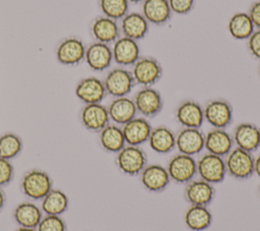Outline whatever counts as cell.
Wrapping results in <instances>:
<instances>
[{
	"mask_svg": "<svg viewBox=\"0 0 260 231\" xmlns=\"http://www.w3.org/2000/svg\"><path fill=\"white\" fill-rule=\"evenodd\" d=\"M136 85L153 86L162 76V67L157 59L151 56H140L130 70Z\"/></svg>",
	"mask_w": 260,
	"mask_h": 231,
	"instance_id": "obj_1",
	"label": "cell"
},
{
	"mask_svg": "<svg viewBox=\"0 0 260 231\" xmlns=\"http://www.w3.org/2000/svg\"><path fill=\"white\" fill-rule=\"evenodd\" d=\"M226 174L237 179H247L254 174L253 153L234 147L224 157Z\"/></svg>",
	"mask_w": 260,
	"mask_h": 231,
	"instance_id": "obj_2",
	"label": "cell"
},
{
	"mask_svg": "<svg viewBox=\"0 0 260 231\" xmlns=\"http://www.w3.org/2000/svg\"><path fill=\"white\" fill-rule=\"evenodd\" d=\"M116 165L119 170L130 176L139 175L147 165L146 153L140 146L125 145L116 156Z\"/></svg>",
	"mask_w": 260,
	"mask_h": 231,
	"instance_id": "obj_3",
	"label": "cell"
},
{
	"mask_svg": "<svg viewBox=\"0 0 260 231\" xmlns=\"http://www.w3.org/2000/svg\"><path fill=\"white\" fill-rule=\"evenodd\" d=\"M20 188L26 198L32 201L42 200L52 189V179L46 171L31 169L22 176Z\"/></svg>",
	"mask_w": 260,
	"mask_h": 231,
	"instance_id": "obj_4",
	"label": "cell"
},
{
	"mask_svg": "<svg viewBox=\"0 0 260 231\" xmlns=\"http://www.w3.org/2000/svg\"><path fill=\"white\" fill-rule=\"evenodd\" d=\"M107 94L112 97L128 96L136 85L131 71L125 67H116L111 69L103 80Z\"/></svg>",
	"mask_w": 260,
	"mask_h": 231,
	"instance_id": "obj_5",
	"label": "cell"
},
{
	"mask_svg": "<svg viewBox=\"0 0 260 231\" xmlns=\"http://www.w3.org/2000/svg\"><path fill=\"white\" fill-rule=\"evenodd\" d=\"M166 168L171 180L179 184H187L197 174V161L194 156L178 153L169 160Z\"/></svg>",
	"mask_w": 260,
	"mask_h": 231,
	"instance_id": "obj_6",
	"label": "cell"
},
{
	"mask_svg": "<svg viewBox=\"0 0 260 231\" xmlns=\"http://www.w3.org/2000/svg\"><path fill=\"white\" fill-rule=\"evenodd\" d=\"M197 174L199 178L211 184L221 182L226 175L224 158L208 152L205 153L197 160Z\"/></svg>",
	"mask_w": 260,
	"mask_h": 231,
	"instance_id": "obj_7",
	"label": "cell"
},
{
	"mask_svg": "<svg viewBox=\"0 0 260 231\" xmlns=\"http://www.w3.org/2000/svg\"><path fill=\"white\" fill-rule=\"evenodd\" d=\"M133 101L135 103L137 113L146 119H151L157 115L164 106V100L158 90L152 86L141 87L134 95Z\"/></svg>",
	"mask_w": 260,
	"mask_h": 231,
	"instance_id": "obj_8",
	"label": "cell"
},
{
	"mask_svg": "<svg viewBox=\"0 0 260 231\" xmlns=\"http://www.w3.org/2000/svg\"><path fill=\"white\" fill-rule=\"evenodd\" d=\"M204 121L212 128L226 129L233 122V107L224 99L209 100L203 107Z\"/></svg>",
	"mask_w": 260,
	"mask_h": 231,
	"instance_id": "obj_9",
	"label": "cell"
},
{
	"mask_svg": "<svg viewBox=\"0 0 260 231\" xmlns=\"http://www.w3.org/2000/svg\"><path fill=\"white\" fill-rule=\"evenodd\" d=\"M113 61L120 67L132 66L140 57V48L137 41L120 35L112 44Z\"/></svg>",
	"mask_w": 260,
	"mask_h": 231,
	"instance_id": "obj_10",
	"label": "cell"
},
{
	"mask_svg": "<svg viewBox=\"0 0 260 231\" xmlns=\"http://www.w3.org/2000/svg\"><path fill=\"white\" fill-rule=\"evenodd\" d=\"M85 46L80 38L67 37L62 40L56 49L57 61L65 66L78 65L84 60Z\"/></svg>",
	"mask_w": 260,
	"mask_h": 231,
	"instance_id": "obj_11",
	"label": "cell"
},
{
	"mask_svg": "<svg viewBox=\"0 0 260 231\" xmlns=\"http://www.w3.org/2000/svg\"><path fill=\"white\" fill-rule=\"evenodd\" d=\"M204 133L196 128H182L176 134V149L179 153L194 156L204 149Z\"/></svg>",
	"mask_w": 260,
	"mask_h": 231,
	"instance_id": "obj_12",
	"label": "cell"
},
{
	"mask_svg": "<svg viewBox=\"0 0 260 231\" xmlns=\"http://www.w3.org/2000/svg\"><path fill=\"white\" fill-rule=\"evenodd\" d=\"M76 97L84 104L101 103L107 95L103 80L89 76L79 80L75 87Z\"/></svg>",
	"mask_w": 260,
	"mask_h": 231,
	"instance_id": "obj_13",
	"label": "cell"
},
{
	"mask_svg": "<svg viewBox=\"0 0 260 231\" xmlns=\"http://www.w3.org/2000/svg\"><path fill=\"white\" fill-rule=\"evenodd\" d=\"M80 121L86 130L99 133L110 124L108 107L102 103L84 104L80 111Z\"/></svg>",
	"mask_w": 260,
	"mask_h": 231,
	"instance_id": "obj_14",
	"label": "cell"
},
{
	"mask_svg": "<svg viewBox=\"0 0 260 231\" xmlns=\"http://www.w3.org/2000/svg\"><path fill=\"white\" fill-rule=\"evenodd\" d=\"M139 176L143 187L151 192L165 190L171 181L167 168L160 164H147Z\"/></svg>",
	"mask_w": 260,
	"mask_h": 231,
	"instance_id": "obj_15",
	"label": "cell"
},
{
	"mask_svg": "<svg viewBox=\"0 0 260 231\" xmlns=\"http://www.w3.org/2000/svg\"><path fill=\"white\" fill-rule=\"evenodd\" d=\"M152 126L148 119L143 117H135L122 126L123 135L126 145L141 146L148 141Z\"/></svg>",
	"mask_w": 260,
	"mask_h": 231,
	"instance_id": "obj_16",
	"label": "cell"
},
{
	"mask_svg": "<svg viewBox=\"0 0 260 231\" xmlns=\"http://www.w3.org/2000/svg\"><path fill=\"white\" fill-rule=\"evenodd\" d=\"M234 147L233 137L225 129L212 128L204 135V149L208 153L224 158Z\"/></svg>",
	"mask_w": 260,
	"mask_h": 231,
	"instance_id": "obj_17",
	"label": "cell"
},
{
	"mask_svg": "<svg viewBox=\"0 0 260 231\" xmlns=\"http://www.w3.org/2000/svg\"><path fill=\"white\" fill-rule=\"evenodd\" d=\"M233 140L236 147L248 152H255L260 147V129L252 123H241L233 132Z\"/></svg>",
	"mask_w": 260,
	"mask_h": 231,
	"instance_id": "obj_18",
	"label": "cell"
},
{
	"mask_svg": "<svg viewBox=\"0 0 260 231\" xmlns=\"http://www.w3.org/2000/svg\"><path fill=\"white\" fill-rule=\"evenodd\" d=\"M84 60L93 71L102 72L107 70L113 62L111 46L99 42L90 44L85 49Z\"/></svg>",
	"mask_w": 260,
	"mask_h": 231,
	"instance_id": "obj_19",
	"label": "cell"
},
{
	"mask_svg": "<svg viewBox=\"0 0 260 231\" xmlns=\"http://www.w3.org/2000/svg\"><path fill=\"white\" fill-rule=\"evenodd\" d=\"M215 190L213 184L199 178L186 184L184 196L186 201L193 206L207 207L213 200Z\"/></svg>",
	"mask_w": 260,
	"mask_h": 231,
	"instance_id": "obj_20",
	"label": "cell"
},
{
	"mask_svg": "<svg viewBox=\"0 0 260 231\" xmlns=\"http://www.w3.org/2000/svg\"><path fill=\"white\" fill-rule=\"evenodd\" d=\"M177 122L182 128L200 129L204 123L203 107L195 100H185L181 102L175 112Z\"/></svg>",
	"mask_w": 260,
	"mask_h": 231,
	"instance_id": "obj_21",
	"label": "cell"
},
{
	"mask_svg": "<svg viewBox=\"0 0 260 231\" xmlns=\"http://www.w3.org/2000/svg\"><path fill=\"white\" fill-rule=\"evenodd\" d=\"M121 35L140 41L146 36L149 29V23L140 12H128L122 19H120Z\"/></svg>",
	"mask_w": 260,
	"mask_h": 231,
	"instance_id": "obj_22",
	"label": "cell"
},
{
	"mask_svg": "<svg viewBox=\"0 0 260 231\" xmlns=\"http://www.w3.org/2000/svg\"><path fill=\"white\" fill-rule=\"evenodd\" d=\"M110 121L118 126H123L137 115L133 98L128 96L115 97L107 106Z\"/></svg>",
	"mask_w": 260,
	"mask_h": 231,
	"instance_id": "obj_23",
	"label": "cell"
},
{
	"mask_svg": "<svg viewBox=\"0 0 260 231\" xmlns=\"http://www.w3.org/2000/svg\"><path fill=\"white\" fill-rule=\"evenodd\" d=\"M90 32L95 42L107 45L113 44L121 35L120 26L117 20L105 15L99 16L92 21Z\"/></svg>",
	"mask_w": 260,
	"mask_h": 231,
	"instance_id": "obj_24",
	"label": "cell"
},
{
	"mask_svg": "<svg viewBox=\"0 0 260 231\" xmlns=\"http://www.w3.org/2000/svg\"><path fill=\"white\" fill-rule=\"evenodd\" d=\"M141 5V14L149 24L164 25L172 17L168 0H144Z\"/></svg>",
	"mask_w": 260,
	"mask_h": 231,
	"instance_id": "obj_25",
	"label": "cell"
},
{
	"mask_svg": "<svg viewBox=\"0 0 260 231\" xmlns=\"http://www.w3.org/2000/svg\"><path fill=\"white\" fill-rule=\"evenodd\" d=\"M147 143L155 153L168 154L176 148V134L167 126H157L152 128Z\"/></svg>",
	"mask_w": 260,
	"mask_h": 231,
	"instance_id": "obj_26",
	"label": "cell"
},
{
	"mask_svg": "<svg viewBox=\"0 0 260 231\" xmlns=\"http://www.w3.org/2000/svg\"><path fill=\"white\" fill-rule=\"evenodd\" d=\"M99 141L105 151L116 154L126 145L122 127L116 124H109L100 131Z\"/></svg>",
	"mask_w": 260,
	"mask_h": 231,
	"instance_id": "obj_27",
	"label": "cell"
},
{
	"mask_svg": "<svg viewBox=\"0 0 260 231\" xmlns=\"http://www.w3.org/2000/svg\"><path fill=\"white\" fill-rule=\"evenodd\" d=\"M13 218L20 227L37 228L43 218V211L31 202H23L14 209Z\"/></svg>",
	"mask_w": 260,
	"mask_h": 231,
	"instance_id": "obj_28",
	"label": "cell"
},
{
	"mask_svg": "<svg viewBox=\"0 0 260 231\" xmlns=\"http://www.w3.org/2000/svg\"><path fill=\"white\" fill-rule=\"evenodd\" d=\"M184 221L190 230L204 231L211 225L212 215L207 207L190 205L185 212Z\"/></svg>",
	"mask_w": 260,
	"mask_h": 231,
	"instance_id": "obj_29",
	"label": "cell"
},
{
	"mask_svg": "<svg viewBox=\"0 0 260 231\" xmlns=\"http://www.w3.org/2000/svg\"><path fill=\"white\" fill-rule=\"evenodd\" d=\"M255 29L247 12H236L228 21V31L230 35L238 41L248 40Z\"/></svg>",
	"mask_w": 260,
	"mask_h": 231,
	"instance_id": "obj_30",
	"label": "cell"
},
{
	"mask_svg": "<svg viewBox=\"0 0 260 231\" xmlns=\"http://www.w3.org/2000/svg\"><path fill=\"white\" fill-rule=\"evenodd\" d=\"M41 210L46 215L61 216L68 208V197L61 189L52 188L42 200Z\"/></svg>",
	"mask_w": 260,
	"mask_h": 231,
	"instance_id": "obj_31",
	"label": "cell"
},
{
	"mask_svg": "<svg viewBox=\"0 0 260 231\" xmlns=\"http://www.w3.org/2000/svg\"><path fill=\"white\" fill-rule=\"evenodd\" d=\"M22 150V141L13 133H5L0 136V157L11 160Z\"/></svg>",
	"mask_w": 260,
	"mask_h": 231,
	"instance_id": "obj_32",
	"label": "cell"
},
{
	"mask_svg": "<svg viewBox=\"0 0 260 231\" xmlns=\"http://www.w3.org/2000/svg\"><path fill=\"white\" fill-rule=\"evenodd\" d=\"M128 0H99V6L103 15L115 19H122L129 12Z\"/></svg>",
	"mask_w": 260,
	"mask_h": 231,
	"instance_id": "obj_33",
	"label": "cell"
},
{
	"mask_svg": "<svg viewBox=\"0 0 260 231\" xmlns=\"http://www.w3.org/2000/svg\"><path fill=\"white\" fill-rule=\"evenodd\" d=\"M36 229L37 231H66V223L61 216L46 215Z\"/></svg>",
	"mask_w": 260,
	"mask_h": 231,
	"instance_id": "obj_34",
	"label": "cell"
},
{
	"mask_svg": "<svg viewBox=\"0 0 260 231\" xmlns=\"http://www.w3.org/2000/svg\"><path fill=\"white\" fill-rule=\"evenodd\" d=\"M168 2L172 13L185 15L193 9L195 0H168Z\"/></svg>",
	"mask_w": 260,
	"mask_h": 231,
	"instance_id": "obj_35",
	"label": "cell"
},
{
	"mask_svg": "<svg viewBox=\"0 0 260 231\" xmlns=\"http://www.w3.org/2000/svg\"><path fill=\"white\" fill-rule=\"evenodd\" d=\"M13 174L14 169L10 160L0 157V187L10 182L13 178Z\"/></svg>",
	"mask_w": 260,
	"mask_h": 231,
	"instance_id": "obj_36",
	"label": "cell"
},
{
	"mask_svg": "<svg viewBox=\"0 0 260 231\" xmlns=\"http://www.w3.org/2000/svg\"><path fill=\"white\" fill-rule=\"evenodd\" d=\"M247 47L251 56L260 60V29H255L248 37Z\"/></svg>",
	"mask_w": 260,
	"mask_h": 231,
	"instance_id": "obj_37",
	"label": "cell"
},
{
	"mask_svg": "<svg viewBox=\"0 0 260 231\" xmlns=\"http://www.w3.org/2000/svg\"><path fill=\"white\" fill-rule=\"evenodd\" d=\"M248 15L252 20L256 29H260V1L257 0L250 6L248 10Z\"/></svg>",
	"mask_w": 260,
	"mask_h": 231,
	"instance_id": "obj_38",
	"label": "cell"
},
{
	"mask_svg": "<svg viewBox=\"0 0 260 231\" xmlns=\"http://www.w3.org/2000/svg\"><path fill=\"white\" fill-rule=\"evenodd\" d=\"M254 174L260 177V153L254 157Z\"/></svg>",
	"mask_w": 260,
	"mask_h": 231,
	"instance_id": "obj_39",
	"label": "cell"
},
{
	"mask_svg": "<svg viewBox=\"0 0 260 231\" xmlns=\"http://www.w3.org/2000/svg\"><path fill=\"white\" fill-rule=\"evenodd\" d=\"M4 204H5V195H4L3 190L0 187V211L3 209Z\"/></svg>",
	"mask_w": 260,
	"mask_h": 231,
	"instance_id": "obj_40",
	"label": "cell"
},
{
	"mask_svg": "<svg viewBox=\"0 0 260 231\" xmlns=\"http://www.w3.org/2000/svg\"><path fill=\"white\" fill-rule=\"evenodd\" d=\"M14 231H37L36 228H27V227H18L17 229H15Z\"/></svg>",
	"mask_w": 260,
	"mask_h": 231,
	"instance_id": "obj_41",
	"label": "cell"
},
{
	"mask_svg": "<svg viewBox=\"0 0 260 231\" xmlns=\"http://www.w3.org/2000/svg\"><path fill=\"white\" fill-rule=\"evenodd\" d=\"M129 3H133V4H138V3H142L144 0H128Z\"/></svg>",
	"mask_w": 260,
	"mask_h": 231,
	"instance_id": "obj_42",
	"label": "cell"
},
{
	"mask_svg": "<svg viewBox=\"0 0 260 231\" xmlns=\"http://www.w3.org/2000/svg\"><path fill=\"white\" fill-rule=\"evenodd\" d=\"M259 75H260V64H259Z\"/></svg>",
	"mask_w": 260,
	"mask_h": 231,
	"instance_id": "obj_43",
	"label": "cell"
},
{
	"mask_svg": "<svg viewBox=\"0 0 260 231\" xmlns=\"http://www.w3.org/2000/svg\"><path fill=\"white\" fill-rule=\"evenodd\" d=\"M259 192H260V186H259Z\"/></svg>",
	"mask_w": 260,
	"mask_h": 231,
	"instance_id": "obj_44",
	"label": "cell"
},
{
	"mask_svg": "<svg viewBox=\"0 0 260 231\" xmlns=\"http://www.w3.org/2000/svg\"><path fill=\"white\" fill-rule=\"evenodd\" d=\"M259 1H260V0H259Z\"/></svg>",
	"mask_w": 260,
	"mask_h": 231,
	"instance_id": "obj_45",
	"label": "cell"
}]
</instances>
